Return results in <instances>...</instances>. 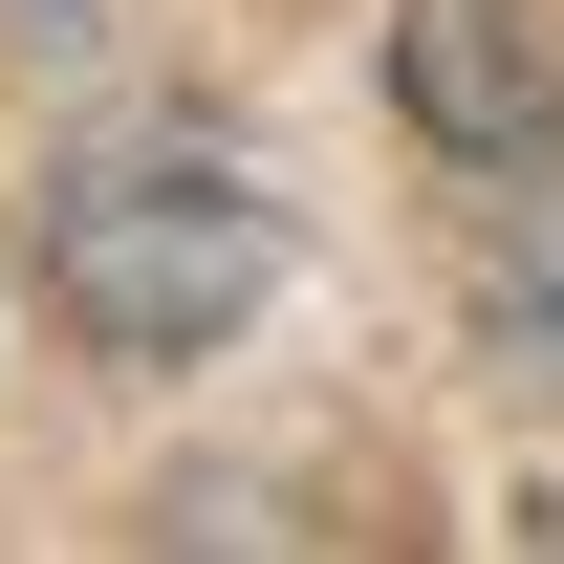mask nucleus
I'll return each instance as SVG.
<instances>
[{
    "mask_svg": "<svg viewBox=\"0 0 564 564\" xmlns=\"http://www.w3.org/2000/svg\"><path fill=\"white\" fill-rule=\"evenodd\" d=\"M261 261H282V217H261V174L217 131H109V152L44 174V304L109 369H196L261 304Z\"/></svg>",
    "mask_w": 564,
    "mask_h": 564,
    "instance_id": "f257e3e1",
    "label": "nucleus"
},
{
    "mask_svg": "<svg viewBox=\"0 0 564 564\" xmlns=\"http://www.w3.org/2000/svg\"><path fill=\"white\" fill-rule=\"evenodd\" d=\"M391 109H413L456 174H543L564 152V66L521 0H391Z\"/></svg>",
    "mask_w": 564,
    "mask_h": 564,
    "instance_id": "f03ea898",
    "label": "nucleus"
},
{
    "mask_svg": "<svg viewBox=\"0 0 564 564\" xmlns=\"http://www.w3.org/2000/svg\"><path fill=\"white\" fill-rule=\"evenodd\" d=\"M499 348L564 391V174H521V217H499Z\"/></svg>",
    "mask_w": 564,
    "mask_h": 564,
    "instance_id": "7ed1b4c3",
    "label": "nucleus"
}]
</instances>
